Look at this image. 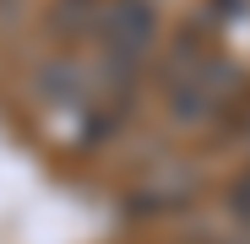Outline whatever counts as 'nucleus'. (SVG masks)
Instances as JSON below:
<instances>
[{"instance_id": "nucleus-1", "label": "nucleus", "mask_w": 250, "mask_h": 244, "mask_svg": "<svg viewBox=\"0 0 250 244\" xmlns=\"http://www.w3.org/2000/svg\"><path fill=\"white\" fill-rule=\"evenodd\" d=\"M239 206H245V212H250V179H245V195H239Z\"/></svg>"}]
</instances>
